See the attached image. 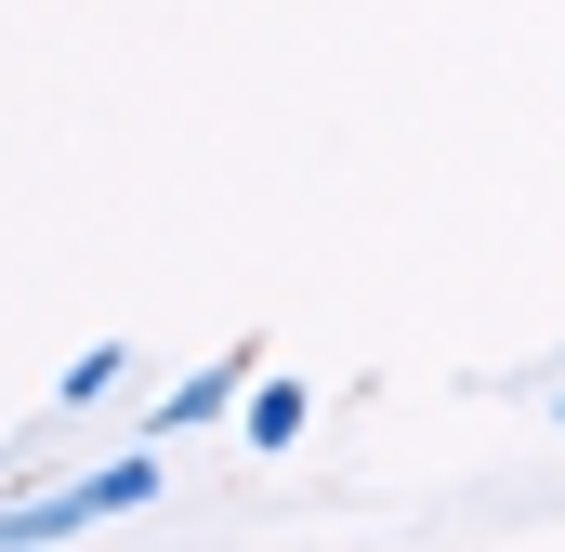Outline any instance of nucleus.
<instances>
[{
	"instance_id": "f257e3e1",
	"label": "nucleus",
	"mask_w": 565,
	"mask_h": 552,
	"mask_svg": "<svg viewBox=\"0 0 565 552\" xmlns=\"http://www.w3.org/2000/svg\"><path fill=\"white\" fill-rule=\"evenodd\" d=\"M171 474H158V447H132V460H106V474H66V487H40V500H0V552H53L79 540V527H106V513H145Z\"/></svg>"
},
{
	"instance_id": "f03ea898",
	"label": "nucleus",
	"mask_w": 565,
	"mask_h": 552,
	"mask_svg": "<svg viewBox=\"0 0 565 552\" xmlns=\"http://www.w3.org/2000/svg\"><path fill=\"white\" fill-rule=\"evenodd\" d=\"M250 382H264V355H211V369H184V382L158 395V434H198V421L250 408Z\"/></svg>"
},
{
	"instance_id": "7ed1b4c3",
	"label": "nucleus",
	"mask_w": 565,
	"mask_h": 552,
	"mask_svg": "<svg viewBox=\"0 0 565 552\" xmlns=\"http://www.w3.org/2000/svg\"><path fill=\"white\" fill-rule=\"evenodd\" d=\"M302 408H316V395H302V369H264V382H250V408H237V434H250V447H302Z\"/></svg>"
},
{
	"instance_id": "20e7f679",
	"label": "nucleus",
	"mask_w": 565,
	"mask_h": 552,
	"mask_svg": "<svg viewBox=\"0 0 565 552\" xmlns=\"http://www.w3.org/2000/svg\"><path fill=\"white\" fill-rule=\"evenodd\" d=\"M119 369H132V355H119V342H93V355L53 382V408H106V395H119Z\"/></svg>"
}]
</instances>
